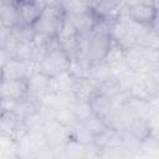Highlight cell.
<instances>
[{"label":"cell","instance_id":"cell-1","mask_svg":"<svg viewBox=\"0 0 159 159\" xmlns=\"http://www.w3.org/2000/svg\"><path fill=\"white\" fill-rule=\"evenodd\" d=\"M70 62V56L62 50L55 37L48 51L37 61V71L47 75L48 77H55L61 72L67 71Z\"/></svg>","mask_w":159,"mask_h":159},{"label":"cell","instance_id":"cell-2","mask_svg":"<svg viewBox=\"0 0 159 159\" xmlns=\"http://www.w3.org/2000/svg\"><path fill=\"white\" fill-rule=\"evenodd\" d=\"M124 61L134 73H140L150 62H159V53L155 48H148L140 45H132L124 48Z\"/></svg>","mask_w":159,"mask_h":159},{"label":"cell","instance_id":"cell-3","mask_svg":"<svg viewBox=\"0 0 159 159\" xmlns=\"http://www.w3.org/2000/svg\"><path fill=\"white\" fill-rule=\"evenodd\" d=\"M63 19H65V12L60 5L46 6L42 10L40 17L31 26V29L34 32L46 34V35L55 37Z\"/></svg>","mask_w":159,"mask_h":159},{"label":"cell","instance_id":"cell-4","mask_svg":"<svg viewBox=\"0 0 159 159\" xmlns=\"http://www.w3.org/2000/svg\"><path fill=\"white\" fill-rule=\"evenodd\" d=\"M2 80H27L37 71L36 61H20L11 58L2 68Z\"/></svg>","mask_w":159,"mask_h":159},{"label":"cell","instance_id":"cell-5","mask_svg":"<svg viewBox=\"0 0 159 159\" xmlns=\"http://www.w3.org/2000/svg\"><path fill=\"white\" fill-rule=\"evenodd\" d=\"M125 15L140 25H153L158 22V9L144 2H137L125 6Z\"/></svg>","mask_w":159,"mask_h":159},{"label":"cell","instance_id":"cell-6","mask_svg":"<svg viewBox=\"0 0 159 159\" xmlns=\"http://www.w3.org/2000/svg\"><path fill=\"white\" fill-rule=\"evenodd\" d=\"M27 133L24 119L16 112H4L0 118V134L10 135L19 140Z\"/></svg>","mask_w":159,"mask_h":159},{"label":"cell","instance_id":"cell-7","mask_svg":"<svg viewBox=\"0 0 159 159\" xmlns=\"http://www.w3.org/2000/svg\"><path fill=\"white\" fill-rule=\"evenodd\" d=\"M27 97L26 80H1L0 81V99L21 101Z\"/></svg>","mask_w":159,"mask_h":159},{"label":"cell","instance_id":"cell-8","mask_svg":"<svg viewBox=\"0 0 159 159\" xmlns=\"http://www.w3.org/2000/svg\"><path fill=\"white\" fill-rule=\"evenodd\" d=\"M111 41H112V39L108 35L92 32L91 39H89V45H88V60H89V62L104 60L106 53L109 48Z\"/></svg>","mask_w":159,"mask_h":159},{"label":"cell","instance_id":"cell-9","mask_svg":"<svg viewBox=\"0 0 159 159\" xmlns=\"http://www.w3.org/2000/svg\"><path fill=\"white\" fill-rule=\"evenodd\" d=\"M42 132L45 134L47 144L51 148L63 145L67 142L66 127H62L61 124H58L53 118L52 119H47V120L43 122Z\"/></svg>","mask_w":159,"mask_h":159},{"label":"cell","instance_id":"cell-10","mask_svg":"<svg viewBox=\"0 0 159 159\" xmlns=\"http://www.w3.org/2000/svg\"><path fill=\"white\" fill-rule=\"evenodd\" d=\"M27 97H31L34 99H37L43 93L51 91L50 89V83H51V77L47 75L36 71L34 75H31L27 80Z\"/></svg>","mask_w":159,"mask_h":159},{"label":"cell","instance_id":"cell-11","mask_svg":"<svg viewBox=\"0 0 159 159\" xmlns=\"http://www.w3.org/2000/svg\"><path fill=\"white\" fill-rule=\"evenodd\" d=\"M19 10V25L32 26L40 17L43 9H41L34 0H25L17 5Z\"/></svg>","mask_w":159,"mask_h":159},{"label":"cell","instance_id":"cell-12","mask_svg":"<svg viewBox=\"0 0 159 159\" xmlns=\"http://www.w3.org/2000/svg\"><path fill=\"white\" fill-rule=\"evenodd\" d=\"M65 17L71 22V25L75 27L78 35H86L91 34L94 26V21L97 17V14L93 11V9L86 14H78V15H66Z\"/></svg>","mask_w":159,"mask_h":159},{"label":"cell","instance_id":"cell-13","mask_svg":"<svg viewBox=\"0 0 159 159\" xmlns=\"http://www.w3.org/2000/svg\"><path fill=\"white\" fill-rule=\"evenodd\" d=\"M76 99L80 101H89V98L97 92V83L93 82L87 76L80 77L75 80L73 89H72Z\"/></svg>","mask_w":159,"mask_h":159},{"label":"cell","instance_id":"cell-14","mask_svg":"<svg viewBox=\"0 0 159 159\" xmlns=\"http://www.w3.org/2000/svg\"><path fill=\"white\" fill-rule=\"evenodd\" d=\"M89 104L92 107V111L96 116L101 118H106L114 108V103L111 97L104 96L102 93L96 92L91 98H89Z\"/></svg>","mask_w":159,"mask_h":159},{"label":"cell","instance_id":"cell-15","mask_svg":"<svg viewBox=\"0 0 159 159\" xmlns=\"http://www.w3.org/2000/svg\"><path fill=\"white\" fill-rule=\"evenodd\" d=\"M0 24L11 29L19 25V10L16 4L10 0L0 1Z\"/></svg>","mask_w":159,"mask_h":159},{"label":"cell","instance_id":"cell-16","mask_svg":"<svg viewBox=\"0 0 159 159\" xmlns=\"http://www.w3.org/2000/svg\"><path fill=\"white\" fill-rule=\"evenodd\" d=\"M87 77L91 78L97 84L112 78L113 76H112V71H111L109 63H107L103 60L102 61L91 62L88 68H87Z\"/></svg>","mask_w":159,"mask_h":159},{"label":"cell","instance_id":"cell-17","mask_svg":"<svg viewBox=\"0 0 159 159\" xmlns=\"http://www.w3.org/2000/svg\"><path fill=\"white\" fill-rule=\"evenodd\" d=\"M66 135L67 140L73 139L82 144H88L93 140V134L84 127L82 122H77L71 127H66Z\"/></svg>","mask_w":159,"mask_h":159},{"label":"cell","instance_id":"cell-18","mask_svg":"<svg viewBox=\"0 0 159 159\" xmlns=\"http://www.w3.org/2000/svg\"><path fill=\"white\" fill-rule=\"evenodd\" d=\"M73 83H75V78L68 73V71H65L55 77H51L50 89L52 92H57V93L72 92Z\"/></svg>","mask_w":159,"mask_h":159},{"label":"cell","instance_id":"cell-19","mask_svg":"<svg viewBox=\"0 0 159 159\" xmlns=\"http://www.w3.org/2000/svg\"><path fill=\"white\" fill-rule=\"evenodd\" d=\"M60 6L66 15L86 14L92 10L91 4L84 0H61Z\"/></svg>","mask_w":159,"mask_h":159},{"label":"cell","instance_id":"cell-20","mask_svg":"<svg viewBox=\"0 0 159 159\" xmlns=\"http://www.w3.org/2000/svg\"><path fill=\"white\" fill-rule=\"evenodd\" d=\"M12 58L20 61H35V50L30 40H21L12 50Z\"/></svg>","mask_w":159,"mask_h":159},{"label":"cell","instance_id":"cell-21","mask_svg":"<svg viewBox=\"0 0 159 159\" xmlns=\"http://www.w3.org/2000/svg\"><path fill=\"white\" fill-rule=\"evenodd\" d=\"M0 158L1 159H15L19 158L17 140L10 135L0 134Z\"/></svg>","mask_w":159,"mask_h":159},{"label":"cell","instance_id":"cell-22","mask_svg":"<svg viewBox=\"0 0 159 159\" xmlns=\"http://www.w3.org/2000/svg\"><path fill=\"white\" fill-rule=\"evenodd\" d=\"M120 145L128 150L132 157H138L140 150V139L128 130H120Z\"/></svg>","mask_w":159,"mask_h":159},{"label":"cell","instance_id":"cell-23","mask_svg":"<svg viewBox=\"0 0 159 159\" xmlns=\"http://www.w3.org/2000/svg\"><path fill=\"white\" fill-rule=\"evenodd\" d=\"M37 109H39V102H37V99H34L31 97H26V98H24V99H21V101L17 102V106H16L15 112L22 119H25L26 117L36 113Z\"/></svg>","mask_w":159,"mask_h":159},{"label":"cell","instance_id":"cell-24","mask_svg":"<svg viewBox=\"0 0 159 159\" xmlns=\"http://www.w3.org/2000/svg\"><path fill=\"white\" fill-rule=\"evenodd\" d=\"M129 133H132L133 135H135L137 138H139L140 140L148 135H150V132H149V127H148V123H147V119L145 118H142V117H134L133 120L130 122L128 129H127Z\"/></svg>","mask_w":159,"mask_h":159},{"label":"cell","instance_id":"cell-25","mask_svg":"<svg viewBox=\"0 0 159 159\" xmlns=\"http://www.w3.org/2000/svg\"><path fill=\"white\" fill-rule=\"evenodd\" d=\"M72 112L75 113L76 118L78 122H86L88 118H91L94 113L92 111V107L89 104V101H80L76 99V102L73 103V106L71 107Z\"/></svg>","mask_w":159,"mask_h":159},{"label":"cell","instance_id":"cell-26","mask_svg":"<svg viewBox=\"0 0 159 159\" xmlns=\"http://www.w3.org/2000/svg\"><path fill=\"white\" fill-rule=\"evenodd\" d=\"M84 145L73 139L67 140L63 144L65 157L67 159H84Z\"/></svg>","mask_w":159,"mask_h":159},{"label":"cell","instance_id":"cell-27","mask_svg":"<svg viewBox=\"0 0 159 159\" xmlns=\"http://www.w3.org/2000/svg\"><path fill=\"white\" fill-rule=\"evenodd\" d=\"M53 119L58 124H61L62 127H71V125H73L75 123L78 122L76 116H75V113L72 112V109L71 108H66V107L57 108L55 111V113H53Z\"/></svg>","mask_w":159,"mask_h":159},{"label":"cell","instance_id":"cell-28","mask_svg":"<svg viewBox=\"0 0 159 159\" xmlns=\"http://www.w3.org/2000/svg\"><path fill=\"white\" fill-rule=\"evenodd\" d=\"M122 91V87H120V83L117 78L112 77L104 82H101L97 84V92L98 93H102L104 96H108V97H113L116 96L118 92Z\"/></svg>","mask_w":159,"mask_h":159},{"label":"cell","instance_id":"cell-29","mask_svg":"<svg viewBox=\"0 0 159 159\" xmlns=\"http://www.w3.org/2000/svg\"><path fill=\"white\" fill-rule=\"evenodd\" d=\"M123 57H124V47L118 41L112 40L111 45H109V48H108L103 61H106L107 63L111 65V63H114L117 61L123 60Z\"/></svg>","mask_w":159,"mask_h":159},{"label":"cell","instance_id":"cell-30","mask_svg":"<svg viewBox=\"0 0 159 159\" xmlns=\"http://www.w3.org/2000/svg\"><path fill=\"white\" fill-rule=\"evenodd\" d=\"M83 124H84V127H86L93 135H96V134H98V133H102V132L109 129V127H108V124L106 123V120H104L103 118L96 116V114H93L91 118H88L86 122H83Z\"/></svg>","mask_w":159,"mask_h":159},{"label":"cell","instance_id":"cell-31","mask_svg":"<svg viewBox=\"0 0 159 159\" xmlns=\"http://www.w3.org/2000/svg\"><path fill=\"white\" fill-rule=\"evenodd\" d=\"M43 122H45V120L42 119V117L40 116L39 112H36V113H34V114H31V116H29V117H26V118L24 119V123H25V125H26V128H27V132H29V130L42 129Z\"/></svg>","mask_w":159,"mask_h":159},{"label":"cell","instance_id":"cell-32","mask_svg":"<svg viewBox=\"0 0 159 159\" xmlns=\"http://www.w3.org/2000/svg\"><path fill=\"white\" fill-rule=\"evenodd\" d=\"M32 159H53V150L50 145H46L37 153H35Z\"/></svg>","mask_w":159,"mask_h":159},{"label":"cell","instance_id":"cell-33","mask_svg":"<svg viewBox=\"0 0 159 159\" xmlns=\"http://www.w3.org/2000/svg\"><path fill=\"white\" fill-rule=\"evenodd\" d=\"M11 58H12L11 52L9 50H6L5 47L0 46V68H2Z\"/></svg>","mask_w":159,"mask_h":159},{"label":"cell","instance_id":"cell-34","mask_svg":"<svg viewBox=\"0 0 159 159\" xmlns=\"http://www.w3.org/2000/svg\"><path fill=\"white\" fill-rule=\"evenodd\" d=\"M60 1H61V0H46L47 6H52V5H60Z\"/></svg>","mask_w":159,"mask_h":159},{"label":"cell","instance_id":"cell-35","mask_svg":"<svg viewBox=\"0 0 159 159\" xmlns=\"http://www.w3.org/2000/svg\"><path fill=\"white\" fill-rule=\"evenodd\" d=\"M2 80V71H1V68H0V81Z\"/></svg>","mask_w":159,"mask_h":159},{"label":"cell","instance_id":"cell-36","mask_svg":"<svg viewBox=\"0 0 159 159\" xmlns=\"http://www.w3.org/2000/svg\"><path fill=\"white\" fill-rule=\"evenodd\" d=\"M2 113H4V111L1 109V107H0V118H1V116H2Z\"/></svg>","mask_w":159,"mask_h":159},{"label":"cell","instance_id":"cell-37","mask_svg":"<svg viewBox=\"0 0 159 159\" xmlns=\"http://www.w3.org/2000/svg\"><path fill=\"white\" fill-rule=\"evenodd\" d=\"M84 1H87V2H89V4L92 2V0H84Z\"/></svg>","mask_w":159,"mask_h":159},{"label":"cell","instance_id":"cell-38","mask_svg":"<svg viewBox=\"0 0 159 159\" xmlns=\"http://www.w3.org/2000/svg\"><path fill=\"white\" fill-rule=\"evenodd\" d=\"M0 1H1V0H0Z\"/></svg>","mask_w":159,"mask_h":159}]
</instances>
